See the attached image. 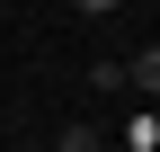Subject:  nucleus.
Here are the masks:
<instances>
[{
    "label": "nucleus",
    "instance_id": "nucleus-1",
    "mask_svg": "<svg viewBox=\"0 0 160 152\" xmlns=\"http://www.w3.org/2000/svg\"><path fill=\"white\" fill-rule=\"evenodd\" d=\"M45 152H107V134H98L89 117H71V125H53V143Z\"/></svg>",
    "mask_w": 160,
    "mask_h": 152
},
{
    "label": "nucleus",
    "instance_id": "nucleus-2",
    "mask_svg": "<svg viewBox=\"0 0 160 152\" xmlns=\"http://www.w3.org/2000/svg\"><path fill=\"white\" fill-rule=\"evenodd\" d=\"M125 90H142V99H160V45L125 54Z\"/></svg>",
    "mask_w": 160,
    "mask_h": 152
},
{
    "label": "nucleus",
    "instance_id": "nucleus-3",
    "mask_svg": "<svg viewBox=\"0 0 160 152\" xmlns=\"http://www.w3.org/2000/svg\"><path fill=\"white\" fill-rule=\"evenodd\" d=\"M107 9H116V0H80V18H107Z\"/></svg>",
    "mask_w": 160,
    "mask_h": 152
}]
</instances>
